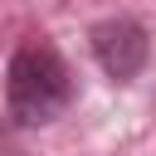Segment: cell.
I'll list each match as a JSON object with an SVG mask.
<instances>
[{"label": "cell", "mask_w": 156, "mask_h": 156, "mask_svg": "<svg viewBox=\"0 0 156 156\" xmlns=\"http://www.w3.org/2000/svg\"><path fill=\"white\" fill-rule=\"evenodd\" d=\"M73 102V73L49 44H20L5 68V107L15 127H44Z\"/></svg>", "instance_id": "6da1fadb"}, {"label": "cell", "mask_w": 156, "mask_h": 156, "mask_svg": "<svg viewBox=\"0 0 156 156\" xmlns=\"http://www.w3.org/2000/svg\"><path fill=\"white\" fill-rule=\"evenodd\" d=\"M88 44H93L98 68H102L112 83H132V78L146 68V58H151V39H146V29H141L136 20H127V15L98 20V24L88 29Z\"/></svg>", "instance_id": "7a4b0ae2"}]
</instances>
